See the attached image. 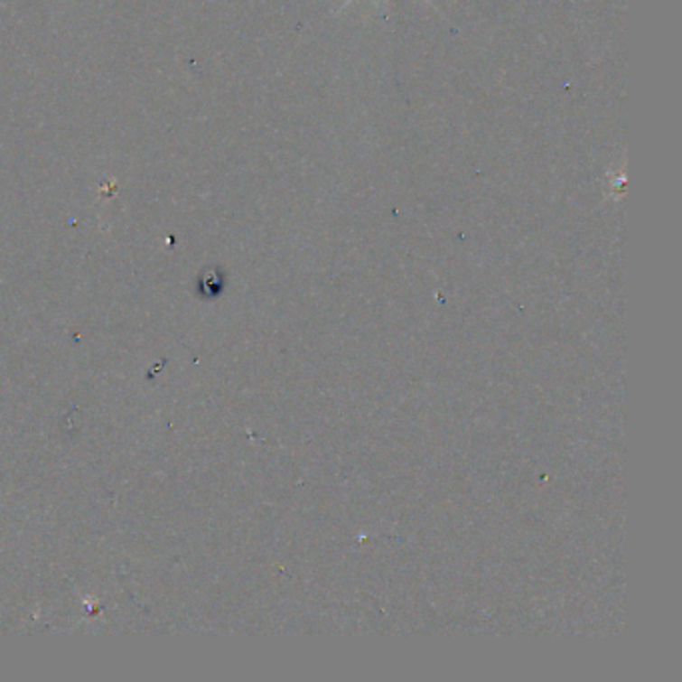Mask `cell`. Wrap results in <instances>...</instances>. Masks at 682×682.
<instances>
[{
	"mask_svg": "<svg viewBox=\"0 0 682 682\" xmlns=\"http://www.w3.org/2000/svg\"><path fill=\"white\" fill-rule=\"evenodd\" d=\"M349 3H352V0H349ZM349 3H347V5H349ZM347 5H344V6H347Z\"/></svg>",
	"mask_w": 682,
	"mask_h": 682,
	"instance_id": "obj_1",
	"label": "cell"
}]
</instances>
